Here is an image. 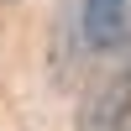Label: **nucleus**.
<instances>
[{
  "mask_svg": "<svg viewBox=\"0 0 131 131\" xmlns=\"http://www.w3.org/2000/svg\"><path fill=\"white\" fill-rule=\"evenodd\" d=\"M79 26H84V42L94 52L115 47L131 26V0H84L79 5Z\"/></svg>",
  "mask_w": 131,
  "mask_h": 131,
  "instance_id": "f03ea898",
  "label": "nucleus"
},
{
  "mask_svg": "<svg viewBox=\"0 0 131 131\" xmlns=\"http://www.w3.org/2000/svg\"><path fill=\"white\" fill-rule=\"evenodd\" d=\"M131 121V52L115 73H105L79 110V131H126Z\"/></svg>",
  "mask_w": 131,
  "mask_h": 131,
  "instance_id": "f257e3e1",
  "label": "nucleus"
},
{
  "mask_svg": "<svg viewBox=\"0 0 131 131\" xmlns=\"http://www.w3.org/2000/svg\"><path fill=\"white\" fill-rule=\"evenodd\" d=\"M126 131H131V121H126Z\"/></svg>",
  "mask_w": 131,
  "mask_h": 131,
  "instance_id": "7ed1b4c3",
  "label": "nucleus"
}]
</instances>
